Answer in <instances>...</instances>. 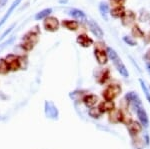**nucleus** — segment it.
Segmentation results:
<instances>
[{
    "instance_id": "13",
    "label": "nucleus",
    "mask_w": 150,
    "mask_h": 149,
    "mask_svg": "<svg viewBox=\"0 0 150 149\" xmlns=\"http://www.w3.org/2000/svg\"><path fill=\"white\" fill-rule=\"evenodd\" d=\"M135 19H136V15H135L134 12L132 10H128V11L125 10L124 14H123V16L121 17V23L124 26H129L132 23H134Z\"/></svg>"
},
{
    "instance_id": "1",
    "label": "nucleus",
    "mask_w": 150,
    "mask_h": 149,
    "mask_svg": "<svg viewBox=\"0 0 150 149\" xmlns=\"http://www.w3.org/2000/svg\"><path fill=\"white\" fill-rule=\"evenodd\" d=\"M106 51H107V54H108V58L111 59V61L113 62L115 68L117 69V71L120 73V75L123 76L124 78L129 77V72H128V69L126 68L125 64L123 63L122 59L118 56L117 52H116L114 49H112L111 47H106Z\"/></svg>"
},
{
    "instance_id": "5",
    "label": "nucleus",
    "mask_w": 150,
    "mask_h": 149,
    "mask_svg": "<svg viewBox=\"0 0 150 149\" xmlns=\"http://www.w3.org/2000/svg\"><path fill=\"white\" fill-rule=\"evenodd\" d=\"M108 121L112 124H119L123 123L124 120V112L121 108H114L113 110H111L110 112H108Z\"/></svg>"
},
{
    "instance_id": "28",
    "label": "nucleus",
    "mask_w": 150,
    "mask_h": 149,
    "mask_svg": "<svg viewBox=\"0 0 150 149\" xmlns=\"http://www.w3.org/2000/svg\"><path fill=\"white\" fill-rule=\"evenodd\" d=\"M123 41L126 43L127 45H129V46H136L137 45V42L132 37H129V36H124L123 37Z\"/></svg>"
},
{
    "instance_id": "11",
    "label": "nucleus",
    "mask_w": 150,
    "mask_h": 149,
    "mask_svg": "<svg viewBox=\"0 0 150 149\" xmlns=\"http://www.w3.org/2000/svg\"><path fill=\"white\" fill-rule=\"evenodd\" d=\"M43 27L46 31L49 32H55L59 28V21L56 17H53V16H48L45 18L44 22H43Z\"/></svg>"
},
{
    "instance_id": "17",
    "label": "nucleus",
    "mask_w": 150,
    "mask_h": 149,
    "mask_svg": "<svg viewBox=\"0 0 150 149\" xmlns=\"http://www.w3.org/2000/svg\"><path fill=\"white\" fill-rule=\"evenodd\" d=\"M110 79V70L109 69H104L100 72V74L98 75L97 77V83L100 84V85H103L107 82L108 80Z\"/></svg>"
},
{
    "instance_id": "31",
    "label": "nucleus",
    "mask_w": 150,
    "mask_h": 149,
    "mask_svg": "<svg viewBox=\"0 0 150 149\" xmlns=\"http://www.w3.org/2000/svg\"><path fill=\"white\" fill-rule=\"evenodd\" d=\"M143 58L146 60V61H150V48L146 51V53H145V55L143 56Z\"/></svg>"
},
{
    "instance_id": "8",
    "label": "nucleus",
    "mask_w": 150,
    "mask_h": 149,
    "mask_svg": "<svg viewBox=\"0 0 150 149\" xmlns=\"http://www.w3.org/2000/svg\"><path fill=\"white\" fill-rule=\"evenodd\" d=\"M127 130L129 135L131 136L132 138L137 137L140 133L143 130V126L140 124L139 121H136V120H131L129 123L127 124Z\"/></svg>"
},
{
    "instance_id": "16",
    "label": "nucleus",
    "mask_w": 150,
    "mask_h": 149,
    "mask_svg": "<svg viewBox=\"0 0 150 149\" xmlns=\"http://www.w3.org/2000/svg\"><path fill=\"white\" fill-rule=\"evenodd\" d=\"M76 42L83 48H88L93 44L92 38H90L88 35H86V34H80V35L77 36Z\"/></svg>"
},
{
    "instance_id": "12",
    "label": "nucleus",
    "mask_w": 150,
    "mask_h": 149,
    "mask_svg": "<svg viewBox=\"0 0 150 149\" xmlns=\"http://www.w3.org/2000/svg\"><path fill=\"white\" fill-rule=\"evenodd\" d=\"M87 23H88L89 29H90L91 33H92L95 37L101 39V38L103 37L104 33H103V31H102V29H101L100 26H99L98 24L96 23L95 21H93V20H88V21H87Z\"/></svg>"
},
{
    "instance_id": "29",
    "label": "nucleus",
    "mask_w": 150,
    "mask_h": 149,
    "mask_svg": "<svg viewBox=\"0 0 150 149\" xmlns=\"http://www.w3.org/2000/svg\"><path fill=\"white\" fill-rule=\"evenodd\" d=\"M110 1H111V3L114 4L115 6H121L125 2V0H110Z\"/></svg>"
},
{
    "instance_id": "18",
    "label": "nucleus",
    "mask_w": 150,
    "mask_h": 149,
    "mask_svg": "<svg viewBox=\"0 0 150 149\" xmlns=\"http://www.w3.org/2000/svg\"><path fill=\"white\" fill-rule=\"evenodd\" d=\"M61 25L63 26L64 28H66V29H68L70 31H76L78 29L79 24L77 21H74V20H63Z\"/></svg>"
},
{
    "instance_id": "10",
    "label": "nucleus",
    "mask_w": 150,
    "mask_h": 149,
    "mask_svg": "<svg viewBox=\"0 0 150 149\" xmlns=\"http://www.w3.org/2000/svg\"><path fill=\"white\" fill-rule=\"evenodd\" d=\"M135 112L136 115L138 117V121L140 122L143 128H148L149 127V118H148V114H147L146 110L144 109L142 105L135 108Z\"/></svg>"
},
{
    "instance_id": "19",
    "label": "nucleus",
    "mask_w": 150,
    "mask_h": 149,
    "mask_svg": "<svg viewBox=\"0 0 150 149\" xmlns=\"http://www.w3.org/2000/svg\"><path fill=\"white\" fill-rule=\"evenodd\" d=\"M69 15H71L72 17L75 19H78V20H86V15L83 11L79 10V9H70L69 10Z\"/></svg>"
},
{
    "instance_id": "32",
    "label": "nucleus",
    "mask_w": 150,
    "mask_h": 149,
    "mask_svg": "<svg viewBox=\"0 0 150 149\" xmlns=\"http://www.w3.org/2000/svg\"><path fill=\"white\" fill-rule=\"evenodd\" d=\"M146 70H147V72H148V74L150 75V62H148V63L146 64Z\"/></svg>"
},
{
    "instance_id": "22",
    "label": "nucleus",
    "mask_w": 150,
    "mask_h": 149,
    "mask_svg": "<svg viewBox=\"0 0 150 149\" xmlns=\"http://www.w3.org/2000/svg\"><path fill=\"white\" fill-rule=\"evenodd\" d=\"M88 115L93 119H99L103 114L101 113V111L99 110V108L95 106V107H92V108H89Z\"/></svg>"
},
{
    "instance_id": "9",
    "label": "nucleus",
    "mask_w": 150,
    "mask_h": 149,
    "mask_svg": "<svg viewBox=\"0 0 150 149\" xmlns=\"http://www.w3.org/2000/svg\"><path fill=\"white\" fill-rule=\"evenodd\" d=\"M44 111H45V114H46V116L48 118L53 119V120L58 119L59 112H58L57 107L55 106V104L52 101H45Z\"/></svg>"
},
{
    "instance_id": "23",
    "label": "nucleus",
    "mask_w": 150,
    "mask_h": 149,
    "mask_svg": "<svg viewBox=\"0 0 150 149\" xmlns=\"http://www.w3.org/2000/svg\"><path fill=\"white\" fill-rule=\"evenodd\" d=\"M131 34H132L133 37H136V38H143V37H145L144 32L140 29V27L137 25V24L133 25V27L131 29Z\"/></svg>"
},
{
    "instance_id": "27",
    "label": "nucleus",
    "mask_w": 150,
    "mask_h": 149,
    "mask_svg": "<svg viewBox=\"0 0 150 149\" xmlns=\"http://www.w3.org/2000/svg\"><path fill=\"white\" fill-rule=\"evenodd\" d=\"M99 10H100V13L102 15V17L105 19L106 21L108 20V17H107V13H108V6L106 3H103L101 2L100 5H99Z\"/></svg>"
},
{
    "instance_id": "26",
    "label": "nucleus",
    "mask_w": 150,
    "mask_h": 149,
    "mask_svg": "<svg viewBox=\"0 0 150 149\" xmlns=\"http://www.w3.org/2000/svg\"><path fill=\"white\" fill-rule=\"evenodd\" d=\"M52 12V9L51 8H47V9H44V10L38 12L37 14L35 15V19L36 20H40V19H43V18H46L49 16V14Z\"/></svg>"
},
{
    "instance_id": "14",
    "label": "nucleus",
    "mask_w": 150,
    "mask_h": 149,
    "mask_svg": "<svg viewBox=\"0 0 150 149\" xmlns=\"http://www.w3.org/2000/svg\"><path fill=\"white\" fill-rule=\"evenodd\" d=\"M98 96L95 94H86L82 99V102L84 103V105L88 108H92L95 107L96 104L98 103Z\"/></svg>"
},
{
    "instance_id": "30",
    "label": "nucleus",
    "mask_w": 150,
    "mask_h": 149,
    "mask_svg": "<svg viewBox=\"0 0 150 149\" xmlns=\"http://www.w3.org/2000/svg\"><path fill=\"white\" fill-rule=\"evenodd\" d=\"M143 140H144V142H145V144H146L147 146H148L149 144H150V137H149V134L148 133H145L144 134V139H143Z\"/></svg>"
},
{
    "instance_id": "24",
    "label": "nucleus",
    "mask_w": 150,
    "mask_h": 149,
    "mask_svg": "<svg viewBox=\"0 0 150 149\" xmlns=\"http://www.w3.org/2000/svg\"><path fill=\"white\" fill-rule=\"evenodd\" d=\"M139 83H140V86H141V89L144 93L145 98H146V100L149 102V104H150V90H149V88L147 87V85L145 84V82L142 80V79H139Z\"/></svg>"
},
{
    "instance_id": "7",
    "label": "nucleus",
    "mask_w": 150,
    "mask_h": 149,
    "mask_svg": "<svg viewBox=\"0 0 150 149\" xmlns=\"http://www.w3.org/2000/svg\"><path fill=\"white\" fill-rule=\"evenodd\" d=\"M123 101L126 102L127 107L129 106V105H132V106L134 107V109L136 107L140 106V105H142V102H141V100H140L138 94H137L136 92H134V91L127 92L124 96V100H123Z\"/></svg>"
},
{
    "instance_id": "3",
    "label": "nucleus",
    "mask_w": 150,
    "mask_h": 149,
    "mask_svg": "<svg viewBox=\"0 0 150 149\" xmlns=\"http://www.w3.org/2000/svg\"><path fill=\"white\" fill-rule=\"evenodd\" d=\"M122 93V87L118 83H111L106 86V88L102 91V97L107 101H114L116 98Z\"/></svg>"
},
{
    "instance_id": "25",
    "label": "nucleus",
    "mask_w": 150,
    "mask_h": 149,
    "mask_svg": "<svg viewBox=\"0 0 150 149\" xmlns=\"http://www.w3.org/2000/svg\"><path fill=\"white\" fill-rule=\"evenodd\" d=\"M9 71H10V69L7 65L5 59L0 58V75H5V74L9 73Z\"/></svg>"
},
{
    "instance_id": "4",
    "label": "nucleus",
    "mask_w": 150,
    "mask_h": 149,
    "mask_svg": "<svg viewBox=\"0 0 150 149\" xmlns=\"http://www.w3.org/2000/svg\"><path fill=\"white\" fill-rule=\"evenodd\" d=\"M94 56L99 65H104L108 61V54L106 51L105 44L102 42H98L95 44L94 48Z\"/></svg>"
},
{
    "instance_id": "20",
    "label": "nucleus",
    "mask_w": 150,
    "mask_h": 149,
    "mask_svg": "<svg viewBox=\"0 0 150 149\" xmlns=\"http://www.w3.org/2000/svg\"><path fill=\"white\" fill-rule=\"evenodd\" d=\"M125 12V8L124 6L121 5V6H115L114 8H112L111 10V16L114 18H121L123 16Z\"/></svg>"
},
{
    "instance_id": "21",
    "label": "nucleus",
    "mask_w": 150,
    "mask_h": 149,
    "mask_svg": "<svg viewBox=\"0 0 150 149\" xmlns=\"http://www.w3.org/2000/svg\"><path fill=\"white\" fill-rule=\"evenodd\" d=\"M20 1H21V0H15V1H14L13 3H12V5H11L10 7H9V9H8V10H7L6 14L3 16V18L1 19V21H0V26H1L2 24H3L4 22H5V21H6V19L8 18L9 16L11 15V13H12V12H13L14 8H15V7L17 6L19 3H20Z\"/></svg>"
},
{
    "instance_id": "15",
    "label": "nucleus",
    "mask_w": 150,
    "mask_h": 149,
    "mask_svg": "<svg viewBox=\"0 0 150 149\" xmlns=\"http://www.w3.org/2000/svg\"><path fill=\"white\" fill-rule=\"evenodd\" d=\"M99 110L101 111V113H108L111 110H113L114 108H116V104L114 101H107V100H104V101H101L98 104Z\"/></svg>"
},
{
    "instance_id": "6",
    "label": "nucleus",
    "mask_w": 150,
    "mask_h": 149,
    "mask_svg": "<svg viewBox=\"0 0 150 149\" xmlns=\"http://www.w3.org/2000/svg\"><path fill=\"white\" fill-rule=\"evenodd\" d=\"M5 61L10 71H17L21 68V59L15 54H8L5 57Z\"/></svg>"
},
{
    "instance_id": "2",
    "label": "nucleus",
    "mask_w": 150,
    "mask_h": 149,
    "mask_svg": "<svg viewBox=\"0 0 150 149\" xmlns=\"http://www.w3.org/2000/svg\"><path fill=\"white\" fill-rule=\"evenodd\" d=\"M38 39H39V31L30 30L23 36L20 45L26 51H31L38 42Z\"/></svg>"
}]
</instances>
